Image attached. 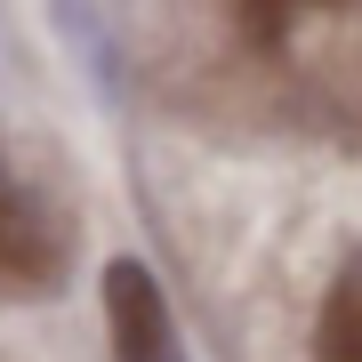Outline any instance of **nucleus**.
I'll list each match as a JSON object with an SVG mask.
<instances>
[{
	"label": "nucleus",
	"mask_w": 362,
	"mask_h": 362,
	"mask_svg": "<svg viewBox=\"0 0 362 362\" xmlns=\"http://www.w3.org/2000/svg\"><path fill=\"white\" fill-rule=\"evenodd\" d=\"M49 282H57V226L0 169V290H49Z\"/></svg>",
	"instance_id": "nucleus-2"
},
{
	"label": "nucleus",
	"mask_w": 362,
	"mask_h": 362,
	"mask_svg": "<svg viewBox=\"0 0 362 362\" xmlns=\"http://www.w3.org/2000/svg\"><path fill=\"white\" fill-rule=\"evenodd\" d=\"M105 338H113V362H185L177 314H169V298H161L145 258L105 266Z\"/></svg>",
	"instance_id": "nucleus-1"
},
{
	"label": "nucleus",
	"mask_w": 362,
	"mask_h": 362,
	"mask_svg": "<svg viewBox=\"0 0 362 362\" xmlns=\"http://www.w3.org/2000/svg\"><path fill=\"white\" fill-rule=\"evenodd\" d=\"M322 362H362V258L338 274V290L322 306Z\"/></svg>",
	"instance_id": "nucleus-3"
},
{
	"label": "nucleus",
	"mask_w": 362,
	"mask_h": 362,
	"mask_svg": "<svg viewBox=\"0 0 362 362\" xmlns=\"http://www.w3.org/2000/svg\"><path fill=\"white\" fill-rule=\"evenodd\" d=\"M306 8H330V0H242V16H250V33H258V40H282Z\"/></svg>",
	"instance_id": "nucleus-4"
}]
</instances>
